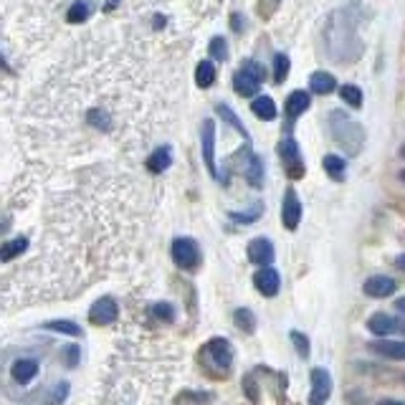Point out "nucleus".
<instances>
[{
	"label": "nucleus",
	"mask_w": 405,
	"mask_h": 405,
	"mask_svg": "<svg viewBox=\"0 0 405 405\" xmlns=\"http://www.w3.org/2000/svg\"><path fill=\"white\" fill-rule=\"evenodd\" d=\"M329 127L335 132V139L340 142L349 155H357L362 150V142H365V132L357 122H352L347 114L342 112H332V120H329Z\"/></svg>",
	"instance_id": "obj_1"
},
{
	"label": "nucleus",
	"mask_w": 405,
	"mask_h": 405,
	"mask_svg": "<svg viewBox=\"0 0 405 405\" xmlns=\"http://www.w3.org/2000/svg\"><path fill=\"white\" fill-rule=\"evenodd\" d=\"M261 79H264V69H261L256 61H246L238 71H236L233 89L240 96H253V94H259Z\"/></svg>",
	"instance_id": "obj_2"
},
{
	"label": "nucleus",
	"mask_w": 405,
	"mask_h": 405,
	"mask_svg": "<svg viewBox=\"0 0 405 405\" xmlns=\"http://www.w3.org/2000/svg\"><path fill=\"white\" fill-rule=\"evenodd\" d=\"M202 357H205L213 367H218L221 375L231 373V365H233V349H231V342L228 340H221V337L210 340L208 345L202 347Z\"/></svg>",
	"instance_id": "obj_3"
},
{
	"label": "nucleus",
	"mask_w": 405,
	"mask_h": 405,
	"mask_svg": "<svg viewBox=\"0 0 405 405\" xmlns=\"http://www.w3.org/2000/svg\"><path fill=\"white\" fill-rule=\"evenodd\" d=\"M278 160L284 165V172L291 177V180H299L307 172V165H304L302 152H299V145L291 137H286L281 145H278Z\"/></svg>",
	"instance_id": "obj_4"
},
{
	"label": "nucleus",
	"mask_w": 405,
	"mask_h": 405,
	"mask_svg": "<svg viewBox=\"0 0 405 405\" xmlns=\"http://www.w3.org/2000/svg\"><path fill=\"white\" fill-rule=\"evenodd\" d=\"M172 261L180 269H195L200 261V251L193 238H175L172 240Z\"/></svg>",
	"instance_id": "obj_5"
},
{
	"label": "nucleus",
	"mask_w": 405,
	"mask_h": 405,
	"mask_svg": "<svg viewBox=\"0 0 405 405\" xmlns=\"http://www.w3.org/2000/svg\"><path fill=\"white\" fill-rule=\"evenodd\" d=\"M117 316H120V307L114 302L112 297H101L91 304V309H89V322L96 324V327H104V324H114L117 322Z\"/></svg>",
	"instance_id": "obj_6"
},
{
	"label": "nucleus",
	"mask_w": 405,
	"mask_h": 405,
	"mask_svg": "<svg viewBox=\"0 0 405 405\" xmlns=\"http://www.w3.org/2000/svg\"><path fill=\"white\" fill-rule=\"evenodd\" d=\"M200 147H202V162H205L208 172L213 177H221V175H218V165H215V122L213 120L202 122Z\"/></svg>",
	"instance_id": "obj_7"
},
{
	"label": "nucleus",
	"mask_w": 405,
	"mask_h": 405,
	"mask_svg": "<svg viewBox=\"0 0 405 405\" xmlns=\"http://www.w3.org/2000/svg\"><path fill=\"white\" fill-rule=\"evenodd\" d=\"M332 395V375L322 367L311 370V395H309V405H324Z\"/></svg>",
	"instance_id": "obj_8"
},
{
	"label": "nucleus",
	"mask_w": 405,
	"mask_h": 405,
	"mask_svg": "<svg viewBox=\"0 0 405 405\" xmlns=\"http://www.w3.org/2000/svg\"><path fill=\"white\" fill-rule=\"evenodd\" d=\"M299 221H302V202L297 198V190L289 188L284 193V202H281V223L289 231H297Z\"/></svg>",
	"instance_id": "obj_9"
},
{
	"label": "nucleus",
	"mask_w": 405,
	"mask_h": 405,
	"mask_svg": "<svg viewBox=\"0 0 405 405\" xmlns=\"http://www.w3.org/2000/svg\"><path fill=\"white\" fill-rule=\"evenodd\" d=\"M253 284L264 297H276L278 286H281V276L271 266H261V271H256V276H253Z\"/></svg>",
	"instance_id": "obj_10"
},
{
	"label": "nucleus",
	"mask_w": 405,
	"mask_h": 405,
	"mask_svg": "<svg viewBox=\"0 0 405 405\" xmlns=\"http://www.w3.org/2000/svg\"><path fill=\"white\" fill-rule=\"evenodd\" d=\"M395 289H398V284H395V278L390 276H370L365 281V286H362V291L373 299L390 297V294H395Z\"/></svg>",
	"instance_id": "obj_11"
},
{
	"label": "nucleus",
	"mask_w": 405,
	"mask_h": 405,
	"mask_svg": "<svg viewBox=\"0 0 405 405\" xmlns=\"http://www.w3.org/2000/svg\"><path fill=\"white\" fill-rule=\"evenodd\" d=\"M274 243L269 238H253L248 243V259L256 266H269L274 261Z\"/></svg>",
	"instance_id": "obj_12"
},
{
	"label": "nucleus",
	"mask_w": 405,
	"mask_h": 405,
	"mask_svg": "<svg viewBox=\"0 0 405 405\" xmlns=\"http://www.w3.org/2000/svg\"><path fill=\"white\" fill-rule=\"evenodd\" d=\"M367 329H370L373 335H378V337H385V335H392V332L398 329V322H395L390 314H385V311H378V314L370 316Z\"/></svg>",
	"instance_id": "obj_13"
},
{
	"label": "nucleus",
	"mask_w": 405,
	"mask_h": 405,
	"mask_svg": "<svg viewBox=\"0 0 405 405\" xmlns=\"http://www.w3.org/2000/svg\"><path fill=\"white\" fill-rule=\"evenodd\" d=\"M13 380L25 385V382H31L33 378L38 375V362L36 360H15L13 362V370H11Z\"/></svg>",
	"instance_id": "obj_14"
},
{
	"label": "nucleus",
	"mask_w": 405,
	"mask_h": 405,
	"mask_svg": "<svg viewBox=\"0 0 405 405\" xmlns=\"http://www.w3.org/2000/svg\"><path fill=\"white\" fill-rule=\"evenodd\" d=\"M311 104V96L307 91H291L289 99H286V114H289L291 120H297L299 114H304L309 109Z\"/></svg>",
	"instance_id": "obj_15"
},
{
	"label": "nucleus",
	"mask_w": 405,
	"mask_h": 405,
	"mask_svg": "<svg viewBox=\"0 0 405 405\" xmlns=\"http://www.w3.org/2000/svg\"><path fill=\"white\" fill-rule=\"evenodd\" d=\"M251 112L264 122L276 120V104H274L271 96H256V99L251 101Z\"/></svg>",
	"instance_id": "obj_16"
},
{
	"label": "nucleus",
	"mask_w": 405,
	"mask_h": 405,
	"mask_svg": "<svg viewBox=\"0 0 405 405\" xmlns=\"http://www.w3.org/2000/svg\"><path fill=\"white\" fill-rule=\"evenodd\" d=\"M370 347L375 349L382 357H390V360H405V342H373Z\"/></svg>",
	"instance_id": "obj_17"
},
{
	"label": "nucleus",
	"mask_w": 405,
	"mask_h": 405,
	"mask_svg": "<svg viewBox=\"0 0 405 405\" xmlns=\"http://www.w3.org/2000/svg\"><path fill=\"white\" fill-rule=\"evenodd\" d=\"M246 175H248V183L253 188H261L264 185V162H261L259 155H248V165H246Z\"/></svg>",
	"instance_id": "obj_18"
},
{
	"label": "nucleus",
	"mask_w": 405,
	"mask_h": 405,
	"mask_svg": "<svg viewBox=\"0 0 405 405\" xmlns=\"http://www.w3.org/2000/svg\"><path fill=\"white\" fill-rule=\"evenodd\" d=\"M335 86H337L335 76L327 74V71L311 74V91H314V94H329V91H335Z\"/></svg>",
	"instance_id": "obj_19"
},
{
	"label": "nucleus",
	"mask_w": 405,
	"mask_h": 405,
	"mask_svg": "<svg viewBox=\"0 0 405 405\" xmlns=\"http://www.w3.org/2000/svg\"><path fill=\"white\" fill-rule=\"evenodd\" d=\"M170 147H160V150H155L150 155V160H147V167H150L152 172H162L170 167Z\"/></svg>",
	"instance_id": "obj_20"
},
{
	"label": "nucleus",
	"mask_w": 405,
	"mask_h": 405,
	"mask_svg": "<svg viewBox=\"0 0 405 405\" xmlns=\"http://www.w3.org/2000/svg\"><path fill=\"white\" fill-rule=\"evenodd\" d=\"M28 248V238H13V240H8V243H3V248H0V259L3 261H13L15 256H20V253Z\"/></svg>",
	"instance_id": "obj_21"
},
{
	"label": "nucleus",
	"mask_w": 405,
	"mask_h": 405,
	"mask_svg": "<svg viewBox=\"0 0 405 405\" xmlns=\"http://www.w3.org/2000/svg\"><path fill=\"white\" fill-rule=\"evenodd\" d=\"M322 165L332 180H345V160L340 155H324Z\"/></svg>",
	"instance_id": "obj_22"
},
{
	"label": "nucleus",
	"mask_w": 405,
	"mask_h": 405,
	"mask_svg": "<svg viewBox=\"0 0 405 405\" xmlns=\"http://www.w3.org/2000/svg\"><path fill=\"white\" fill-rule=\"evenodd\" d=\"M215 82V66L210 61H200L195 69V84L202 89H208Z\"/></svg>",
	"instance_id": "obj_23"
},
{
	"label": "nucleus",
	"mask_w": 405,
	"mask_h": 405,
	"mask_svg": "<svg viewBox=\"0 0 405 405\" xmlns=\"http://www.w3.org/2000/svg\"><path fill=\"white\" fill-rule=\"evenodd\" d=\"M233 322L236 327H238L240 332H246V335H251L253 329H256V316H253L251 309H236Z\"/></svg>",
	"instance_id": "obj_24"
},
{
	"label": "nucleus",
	"mask_w": 405,
	"mask_h": 405,
	"mask_svg": "<svg viewBox=\"0 0 405 405\" xmlns=\"http://www.w3.org/2000/svg\"><path fill=\"white\" fill-rule=\"evenodd\" d=\"M340 96L347 101L349 107H354V109L362 107V89L354 86V84H345V86L340 89Z\"/></svg>",
	"instance_id": "obj_25"
},
{
	"label": "nucleus",
	"mask_w": 405,
	"mask_h": 405,
	"mask_svg": "<svg viewBox=\"0 0 405 405\" xmlns=\"http://www.w3.org/2000/svg\"><path fill=\"white\" fill-rule=\"evenodd\" d=\"M289 66H291L289 56H286V53H276V58H274V79H276L278 84L289 76Z\"/></svg>",
	"instance_id": "obj_26"
},
{
	"label": "nucleus",
	"mask_w": 405,
	"mask_h": 405,
	"mask_svg": "<svg viewBox=\"0 0 405 405\" xmlns=\"http://www.w3.org/2000/svg\"><path fill=\"white\" fill-rule=\"evenodd\" d=\"M218 114H221V117L228 122V124H233L236 129H238V132L243 134V139H248L246 127H243V122H240L238 117H236V114H233V109H231V107H226V104H218Z\"/></svg>",
	"instance_id": "obj_27"
},
{
	"label": "nucleus",
	"mask_w": 405,
	"mask_h": 405,
	"mask_svg": "<svg viewBox=\"0 0 405 405\" xmlns=\"http://www.w3.org/2000/svg\"><path fill=\"white\" fill-rule=\"evenodd\" d=\"M46 327L53 329V332H63V335H71V337H79V335H82V329L76 327L74 322H69V319H53V322H49Z\"/></svg>",
	"instance_id": "obj_28"
},
{
	"label": "nucleus",
	"mask_w": 405,
	"mask_h": 405,
	"mask_svg": "<svg viewBox=\"0 0 405 405\" xmlns=\"http://www.w3.org/2000/svg\"><path fill=\"white\" fill-rule=\"evenodd\" d=\"M69 23H82V20L89 18V3H74V6L69 8Z\"/></svg>",
	"instance_id": "obj_29"
},
{
	"label": "nucleus",
	"mask_w": 405,
	"mask_h": 405,
	"mask_svg": "<svg viewBox=\"0 0 405 405\" xmlns=\"http://www.w3.org/2000/svg\"><path fill=\"white\" fill-rule=\"evenodd\" d=\"M210 56L213 58H218V61H226L228 58V46H226V41H223L221 36H215L213 41H210Z\"/></svg>",
	"instance_id": "obj_30"
},
{
	"label": "nucleus",
	"mask_w": 405,
	"mask_h": 405,
	"mask_svg": "<svg viewBox=\"0 0 405 405\" xmlns=\"http://www.w3.org/2000/svg\"><path fill=\"white\" fill-rule=\"evenodd\" d=\"M291 342H294L299 357H309V340H307L302 332H291Z\"/></svg>",
	"instance_id": "obj_31"
},
{
	"label": "nucleus",
	"mask_w": 405,
	"mask_h": 405,
	"mask_svg": "<svg viewBox=\"0 0 405 405\" xmlns=\"http://www.w3.org/2000/svg\"><path fill=\"white\" fill-rule=\"evenodd\" d=\"M152 314L158 316V319H165V322H172V319H175V309H172L170 304H155V307H152Z\"/></svg>",
	"instance_id": "obj_32"
},
{
	"label": "nucleus",
	"mask_w": 405,
	"mask_h": 405,
	"mask_svg": "<svg viewBox=\"0 0 405 405\" xmlns=\"http://www.w3.org/2000/svg\"><path fill=\"white\" fill-rule=\"evenodd\" d=\"M395 309H398L400 314H405V297H400L398 302H395Z\"/></svg>",
	"instance_id": "obj_33"
},
{
	"label": "nucleus",
	"mask_w": 405,
	"mask_h": 405,
	"mask_svg": "<svg viewBox=\"0 0 405 405\" xmlns=\"http://www.w3.org/2000/svg\"><path fill=\"white\" fill-rule=\"evenodd\" d=\"M395 266H398V269H403V271H405V253H403V256H398V259H395Z\"/></svg>",
	"instance_id": "obj_34"
},
{
	"label": "nucleus",
	"mask_w": 405,
	"mask_h": 405,
	"mask_svg": "<svg viewBox=\"0 0 405 405\" xmlns=\"http://www.w3.org/2000/svg\"><path fill=\"white\" fill-rule=\"evenodd\" d=\"M378 405H405V403H400V400H380Z\"/></svg>",
	"instance_id": "obj_35"
},
{
	"label": "nucleus",
	"mask_w": 405,
	"mask_h": 405,
	"mask_svg": "<svg viewBox=\"0 0 405 405\" xmlns=\"http://www.w3.org/2000/svg\"><path fill=\"white\" fill-rule=\"evenodd\" d=\"M398 329H400V332H403V335H405V322H398Z\"/></svg>",
	"instance_id": "obj_36"
},
{
	"label": "nucleus",
	"mask_w": 405,
	"mask_h": 405,
	"mask_svg": "<svg viewBox=\"0 0 405 405\" xmlns=\"http://www.w3.org/2000/svg\"><path fill=\"white\" fill-rule=\"evenodd\" d=\"M400 180H403V183H405V170H403V172H400Z\"/></svg>",
	"instance_id": "obj_37"
},
{
	"label": "nucleus",
	"mask_w": 405,
	"mask_h": 405,
	"mask_svg": "<svg viewBox=\"0 0 405 405\" xmlns=\"http://www.w3.org/2000/svg\"><path fill=\"white\" fill-rule=\"evenodd\" d=\"M400 155H403V158H405V145H403V150H400Z\"/></svg>",
	"instance_id": "obj_38"
},
{
	"label": "nucleus",
	"mask_w": 405,
	"mask_h": 405,
	"mask_svg": "<svg viewBox=\"0 0 405 405\" xmlns=\"http://www.w3.org/2000/svg\"><path fill=\"white\" fill-rule=\"evenodd\" d=\"M114 3H117V0H112V6H114Z\"/></svg>",
	"instance_id": "obj_39"
}]
</instances>
